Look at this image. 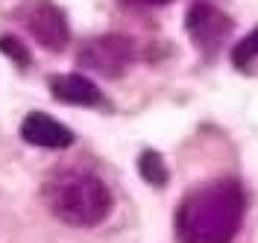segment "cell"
Listing matches in <instances>:
<instances>
[{"mask_svg": "<svg viewBox=\"0 0 258 243\" xmlns=\"http://www.w3.org/2000/svg\"><path fill=\"white\" fill-rule=\"evenodd\" d=\"M185 27H188V33H191L197 47L206 50V53H214V50L223 44V38L229 35L232 21L220 9L209 6V3H194L191 9H188Z\"/></svg>", "mask_w": 258, "mask_h": 243, "instance_id": "277c9868", "label": "cell"}, {"mask_svg": "<svg viewBox=\"0 0 258 243\" xmlns=\"http://www.w3.org/2000/svg\"><path fill=\"white\" fill-rule=\"evenodd\" d=\"M141 3H167V0H141Z\"/></svg>", "mask_w": 258, "mask_h": 243, "instance_id": "8fae6325", "label": "cell"}, {"mask_svg": "<svg viewBox=\"0 0 258 243\" xmlns=\"http://www.w3.org/2000/svg\"><path fill=\"white\" fill-rule=\"evenodd\" d=\"M27 27H30V33L35 35V41H38L41 47L53 50V53H56V50H64L68 35H71L62 9L53 6L50 0L35 3V9H32L30 18H27Z\"/></svg>", "mask_w": 258, "mask_h": 243, "instance_id": "5b68a950", "label": "cell"}, {"mask_svg": "<svg viewBox=\"0 0 258 243\" xmlns=\"http://www.w3.org/2000/svg\"><path fill=\"white\" fill-rule=\"evenodd\" d=\"M138 170H141L144 182H150L153 188L167 185V167H164V161H161L159 152H150V149H147L144 155L138 158Z\"/></svg>", "mask_w": 258, "mask_h": 243, "instance_id": "ba28073f", "label": "cell"}, {"mask_svg": "<svg viewBox=\"0 0 258 243\" xmlns=\"http://www.w3.org/2000/svg\"><path fill=\"white\" fill-rule=\"evenodd\" d=\"M0 50H3L12 62H18L21 67L30 65V53H27V47H24L21 41H15L12 35H3V38H0Z\"/></svg>", "mask_w": 258, "mask_h": 243, "instance_id": "30bf717a", "label": "cell"}, {"mask_svg": "<svg viewBox=\"0 0 258 243\" xmlns=\"http://www.w3.org/2000/svg\"><path fill=\"white\" fill-rule=\"evenodd\" d=\"M246 199L238 182L220 179L182 199L176 211V237L182 243H229L243 223Z\"/></svg>", "mask_w": 258, "mask_h": 243, "instance_id": "6da1fadb", "label": "cell"}, {"mask_svg": "<svg viewBox=\"0 0 258 243\" xmlns=\"http://www.w3.org/2000/svg\"><path fill=\"white\" fill-rule=\"evenodd\" d=\"M21 135H24L27 144L47 146V149H64V146L74 144V132L62 126L59 120H53L50 114H41V112H32L24 117Z\"/></svg>", "mask_w": 258, "mask_h": 243, "instance_id": "8992f818", "label": "cell"}, {"mask_svg": "<svg viewBox=\"0 0 258 243\" xmlns=\"http://www.w3.org/2000/svg\"><path fill=\"white\" fill-rule=\"evenodd\" d=\"M135 59V41L126 35H100L80 50V65L103 73V76H120Z\"/></svg>", "mask_w": 258, "mask_h": 243, "instance_id": "3957f363", "label": "cell"}, {"mask_svg": "<svg viewBox=\"0 0 258 243\" xmlns=\"http://www.w3.org/2000/svg\"><path fill=\"white\" fill-rule=\"evenodd\" d=\"M47 205L50 211L77 228H91L103 223L112 211V194L103 179L82 170H68L62 176L50 179L47 185Z\"/></svg>", "mask_w": 258, "mask_h": 243, "instance_id": "7a4b0ae2", "label": "cell"}, {"mask_svg": "<svg viewBox=\"0 0 258 243\" xmlns=\"http://www.w3.org/2000/svg\"><path fill=\"white\" fill-rule=\"evenodd\" d=\"M255 56H258V27L249 35H243V41H238V47L232 50L235 65H241V67H246Z\"/></svg>", "mask_w": 258, "mask_h": 243, "instance_id": "9c48e42d", "label": "cell"}, {"mask_svg": "<svg viewBox=\"0 0 258 243\" xmlns=\"http://www.w3.org/2000/svg\"><path fill=\"white\" fill-rule=\"evenodd\" d=\"M50 94L59 103H71V106H97L103 94L91 79H85L80 73H59L50 79Z\"/></svg>", "mask_w": 258, "mask_h": 243, "instance_id": "52a82bcc", "label": "cell"}]
</instances>
